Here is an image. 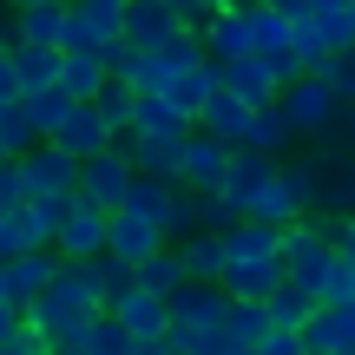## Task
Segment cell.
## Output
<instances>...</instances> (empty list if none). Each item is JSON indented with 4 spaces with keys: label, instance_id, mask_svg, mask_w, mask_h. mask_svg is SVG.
I'll return each mask as SVG.
<instances>
[{
    "label": "cell",
    "instance_id": "5bb4252c",
    "mask_svg": "<svg viewBox=\"0 0 355 355\" xmlns=\"http://www.w3.org/2000/svg\"><path fill=\"white\" fill-rule=\"evenodd\" d=\"M165 309H171V329H217L230 316V296L224 283H184L178 296H165Z\"/></svg>",
    "mask_w": 355,
    "mask_h": 355
},
{
    "label": "cell",
    "instance_id": "11a10c76",
    "mask_svg": "<svg viewBox=\"0 0 355 355\" xmlns=\"http://www.w3.org/2000/svg\"><path fill=\"white\" fill-rule=\"evenodd\" d=\"M132 355H178V349H171V336H158V343H132Z\"/></svg>",
    "mask_w": 355,
    "mask_h": 355
},
{
    "label": "cell",
    "instance_id": "e7e4bbea",
    "mask_svg": "<svg viewBox=\"0 0 355 355\" xmlns=\"http://www.w3.org/2000/svg\"><path fill=\"white\" fill-rule=\"evenodd\" d=\"M349 13H355V0H349Z\"/></svg>",
    "mask_w": 355,
    "mask_h": 355
},
{
    "label": "cell",
    "instance_id": "9a60e30c",
    "mask_svg": "<svg viewBox=\"0 0 355 355\" xmlns=\"http://www.w3.org/2000/svg\"><path fill=\"white\" fill-rule=\"evenodd\" d=\"M53 145H60V152H73V158H99V152H112V125H105V112L92 99H79L73 112H66V125L53 132Z\"/></svg>",
    "mask_w": 355,
    "mask_h": 355
},
{
    "label": "cell",
    "instance_id": "ba28073f",
    "mask_svg": "<svg viewBox=\"0 0 355 355\" xmlns=\"http://www.w3.org/2000/svg\"><path fill=\"white\" fill-rule=\"evenodd\" d=\"M132 184H139V165H132L125 139H119L112 152H99V158H79V191H86L92 204H105V211H119Z\"/></svg>",
    "mask_w": 355,
    "mask_h": 355
},
{
    "label": "cell",
    "instance_id": "ffe728a7",
    "mask_svg": "<svg viewBox=\"0 0 355 355\" xmlns=\"http://www.w3.org/2000/svg\"><path fill=\"white\" fill-rule=\"evenodd\" d=\"M112 316L132 329V343H158V336H171V309H165V296H158V290H145V283H139L132 296H119V303H112Z\"/></svg>",
    "mask_w": 355,
    "mask_h": 355
},
{
    "label": "cell",
    "instance_id": "4dcf8cb0",
    "mask_svg": "<svg viewBox=\"0 0 355 355\" xmlns=\"http://www.w3.org/2000/svg\"><path fill=\"white\" fill-rule=\"evenodd\" d=\"M270 329H277V322H270V303H230V316H224L230 349H263Z\"/></svg>",
    "mask_w": 355,
    "mask_h": 355
},
{
    "label": "cell",
    "instance_id": "94428289",
    "mask_svg": "<svg viewBox=\"0 0 355 355\" xmlns=\"http://www.w3.org/2000/svg\"><path fill=\"white\" fill-rule=\"evenodd\" d=\"M7 158H13V152H7V139H0V165H7Z\"/></svg>",
    "mask_w": 355,
    "mask_h": 355
},
{
    "label": "cell",
    "instance_id": "836d02e7",
    "mask_svg": "<svg viewBox=\"0 0 355 355\" xmlns=\"http://www.w3.org/2000/svg\"><path fill=\"white\" fill-rule=\"evenodd\" d=\"M290 26H296V20H283L270 0H257V7H250V40H257V60H270V53H290Z\"/></svg>",
    "mask_w": 355,
    "mask_h": 355
},
{
    "label": "cell",
    "instance_id": "484cf974",
    "mask_svg": "<svg viewBox=\"0 0 355 355\" xmlns=\"http://www.w3.org/2000/svg\"><path fill=\"white\" fill-rule=\"evenodd\" d=\"M290 139H296V125L283 119V105H257V119H250V139H243V152L283 158V152H290Z\"/></svg>",
    "mask_w": 355,
    "mask_h": 355
},
{
    "label": "cell",
    "instance_id": "d6a6232c",
    "mask_svg": "<svg viewBox=\"0 0 355 355\" xmlns=\"http://www.w3.org/2000/svg\"><path fill=\"white\" fill-rule=\"evenodd\" d=\"M7 46H13V66H20L26 92L60 86V53H53V46H26V40H7Z\"/></svg>",
    "mask_w": 355,
    "mask_h": 355
},
{
    "label": "cell",
    "instance_id": "c3c4849f",
    "mask_svg": "<svg viewBox=\"0 0 355 355\" xmlns=\"http://www.w3.org/2000/svg\"><path fill=\"white\" fill-rule=\"evenodd\" d=\"M263 355H309V343H303V329H270Z\"/></svg>",
    "mask_w": 355,
    "mask_h": 355
},
{
    "label": "cell",
    "instance_id": "cb8c5ba5",
    "mask_svg": "<svg viewBox=\"0 0 355 355\" xmlns=\"http://www.w3.org/2000/svg\"><path fill=\"white\" fill-rule=\"evenodd\" d=\"M217 79H224V86L230 92H243V99H250V105H277V73H270V66L263 60H257V53H250V60H230V66H217Z\"/></svg>",
    "mask_w": 355,
    "mask_h": 355
},
{
    "label": "cell",
    "instance_id": "816d5d0a",
    "mask_svg": "<svg viewBox=\"0 0 355 355\" xmlns=\"http://www.w3.org/2000/svg\"><path fill=\"white\" fill-rule=\"evenodd\" d=\"M270 7H277L283 20H309V13H316V0H270Z\"/></svg>",
    "mask_w": 355,
    "mask_h": 355
},
{
    "label": "cell",
    "instance_id": "6f0895ef",
    "mask_svg": "<svg viewBox=\"0 0 355 355\" xmlns=\"http://www.w3.org/2000/svg\"><path fill=\"white\" fill-rule=\"evenodd\" d=\"M0 40H13V20H7V7H0Z\"/></svg>",
    "mask_w": 355,
    "mask_h": 355
},
{
    "label": "cell",
    "instance_id": "f5cc1de1",
    "mask_svg": "<svg viewBox=\"0 0 355 355\" xmlns=\"http://www.w3.org/2000/svg\"><path fill=\"white\" fill-rule=\"evenodd\" d=\"M20 329H26V316H20V309H7V303H0V343H13Z\"/></svg>",
    "mask_w": 355,
    "mask_h": 355
},
{
    "label": "cell",
    "instance_id": "f1b7e54d",
    "mask_svg": "<svg viewBox=\"0 0 355 355\" xmlns=\"http://www.w3.org/2000/svg\"><path fill=\"white\" fill-rule=\"evenodd\" d=\"M92 105L105 112L112 139H132V125H139V86H132V79H105V92H99Z\"/></svg>",
    "mask_w": 355,
    "mask_h": 355
},
{
    "label": "cell",
    "instance_id": "be15d7a7",
    "mask_svg": "<svg viewBox=\"0 0 355 355\" xmlns=\"http://www.w3.org/2000/svg\"><path fill=\"white\" fill-rule=\"evenodd\" d=\"M0 7H7V0H0ZM13 7H20V0H13Z\"/></svg>",
    "mask_w": 355,
    "mask_h": 355
},
{
    "label": "cell",
    "instance_id": "4fadbf2b",
    "mask_svg": "<svg viewBox=\"0 0 355 355\" xmlns=\"http://www.w3.org/2000/svg\"><path fill=\"white\" fill-rule=\"evenodd\" d=\"M204 60L211 66H230V60H250L257 40H250V7H217L211 20H204Z\"/></svg>",
    "mask_w": 355,
    "mask_h": 355
},
{
    "label": "cell",
    "instance_id": "6da1fadb",
    "mask_svg": "<svg viewBox=\"0 0 355 355\" xmlns=\"http://www.w3.org/2000/svg\"><path fill=\"white\" fill-rule=\"evenodd\" d=\"M99 316H105V303H99V290H92V277L79 263H66L60 277L46 283V296L26 309V329H33L53 355H86V329Z\"/></svg>",
    "mask_w": 355,
    "mask_h": 355
},
{
    "label": "cell",
    "instance_id": "5b68a950",
    "mask_svg": "<svg viewBox=\"0 0 355 355\" xmlns=\"http://www.w3.org/2000/svg\"><path fill=\"white\" fill-rule=\"evenodd\" d=\"M277 105H283V119L296 125V139H336V125H343V112H349V105L329 92L322 73H303L296 86H283Z\"/></svg>",
    "mask_w": 355,
    "mask_h": 355
},
{
    "label": "cell",
    "instance_id": "9c48e42d",
    "mask_svg": "<svg viewBox=\"0 0 355 355\" xmlns=\"http://www.w3.org/2000/svg\"><path fill=\"white\" fill-rule=\"evenodd\" d=\"M125 7L132 0H73L66 53H105L112 40H125Z\"/></svg>",
    "mask_w": 355,
    "mask_h": 355
},
{
    "label": "cell",
    "instance_id": "d590c367",
    "mask_svg": "<svg viewBox=\"0 0 355 355\" xmlns=\"http://www.w3.org/2000/svg\"><path fill=\"white\" fill-rule=\"evenodd\" d=\"M283 178H290V198H296V211H316L322 204V165H316V152L309 158H290V165H283Z\"/></svg>",
    "mask_w": 355,
    "mask_h": 355
},
{
    "label": "cell",
    "instance_id": "8fae6325",
    "mask_svg": "<svg viewBox=\"0 0 355 355\" xmlns=\"http://www.w3.org/2000/svg\"><path fill=\"white\" fill-rule=\"evenodd\" d=\"M191 66H204V40H198V33H178L171 46L139 53V66H132V86H139V92H165L171 79L191 73Z\"/></svg>",
    "mask_w": 355,
    "mask_h": 355
},
{
    "label": "cell",
    "instance_id": "91938a15",
    "mask_svg": "<svg viewBox=\"0 0 355 355\" xmlns=\"http://www.w3.org/2000/svg\"><path fill=\"white\" fill-rule=\"evenodd\" d=\"M322 7H349V0H316V13H322Z\"/></svg>",
    "mask_w": 355,
    "mask_h": 355
},
{
    "label": "cell",
    "instance_id": "30bf717a",
    "mask_svg": "<svg viewBox=\"0 0 355 355\" xmlns=\"http://www.w3.org/2000/svg\"><path fill=\"white\" fill-rule=\"evenodd\" d=\"M20 178H26V198H73L79 191V158L60 152L53 139H40L33 152L20 158Z\"/></svg>",
    "mask_w": 355,
    "mask_h": 355
},
{
    "label": "cell",
    "instance_id": "7bdbcfd3",
    "mask_svg": "<svg viewBox=\"0 0 355 355\" xmlns=\"http://www.w3.org/2000/svg\"><path fill=\"white\" fill-rule=\"evenodd\" d=\"M26 99V79H20V66H13V46L0 40V105H20Z\"/></svg>",
    "mask_w": 355,
    "mask_h": 355
},
{
    "label": "cell",
    "instance_id": "e0dca14e",
    "mask_svg": "<svg viewBox=\"0 0 355 355\" xmlns=\"http://www.w3.org/2000/svg\"><path fill=\"white\" fill-rule=\"evenodd\" d=\"M184 139L191 132H132V165H139L145 178H165V184H178V171H184Z\"/></svg>",
    "mask_w": 355,
    "mask_h": 355
},
{
    "label": "cell",
    "instance_id": "e575fe53",
    "mask_svg": "<svg viewBox=\"0 0 355 355\" xmlns=\"http://www.w3.org/2000/svg\"><path fill=\"white\" fill-rule=\"evenodd\" d=\"M73 92L66 86H40V92H26V112H33V125H40V139H53V132L66 125V112H73Z\"/></svg>",
    "mask_w": 355,
    "mask_h": 355
},
{
    "label": "cell",
    "instance_id": "8992f818",
    "mask_svg": "<svg viewBox=\"0 0 355 355\" xmlns=\"http://www.w3.org/2000/svg\"><path fill=\"white\" fill-rule=\"evenodd\" d=\"M105 230H112V211H105V204H92L86 191H73V198H66L60 243H53V250H60L66 263H92V257H105Z\"/></svg>",
    "mask_w": 355,
    "mask_h": 355
},
{
    "label": "cell",
    "instance_id": "f907efd6",
    "mask_svg": "<svg viewBox=\"0 0 355 355\" xmlns=\"http://www.w3.org/2000/svg\"><path fill=\"white\" fill-rule=\"evenodd\" d=\"M336 250L355 263V217H336Z\"/></svg>",
    "mask_w": 355,
    "mask_h": 355
},
{
    "label": "cell",
    "instance_id": "3957f363",
    "mask_svg": "<svg viewBox=\"0 0 355 355\" xmlns=\"http://www.w3.org/2000/svg\"><path fill=\"white\" fill-rule=\"evenodd\" d=\"M224 198L237 204L243 217H257V224H277V230H290L296 217V198H290V178H283L277 158H263V152H243L237 145V158H230V171H224Z\"/></svg>",
    "mask_w": 355,
    "mask_h": 355
},
{
    "label": "cell",
    "instance_id": "d4e9b609",
    "mask_svg": "<svg viewBox=\"0 0 355 355\" xmlns=\"http://www.w3.org/2000/svg\"><path fill=\"white\" fill-rule=\"evenodd\" d=\"M105 79H112L105 53H60V86L73 92V99H99Z\"/></svg>",
    "mask_w": 355,
    "mask_h": 355
},
{
    "label": "cell",
    "instance_id": "7a4b0ae2",
    "mask_svg": "<svg viewBox=\"0 0 355 355\" xmlns=\"http://www.w3.org/2000/svg\"><path fill=\"white\" fill-rule=\"evenodd\" d=\"M224 296L230 303H270V296L283 290V230L277 224H257V217H243L237 230H224Z\"/></svg>",
    "mask_w": 355,
    "mask_h": 355
},
{
    "label": "cell",
    "instance_id": "03108f58",
    "mask_svg": "<svg viewBox=\"0 0 355 355\" xmlns=\"http://www.w3.org/2000/svg\"><path fill=\"white\" fill-rule=\"evenodd\" d=\"M0 263H7V257H0Z\"/></svg>",
    "mask_w": 355,
    "mask_h": 355
},
{
    "label": "cell",
    "instance_id": "60d3db41",
    "mask_svg": "<svg viewBox=\"0 0 355 355\" xmlns=\"http://www.w3.org/2000/svg\"><path fill=\"white\" fill-rule=\"evenodd\" d=\"M132 132H191V119H178L165 99H152V92H139V125Z\"/></svg>",
    "mask_w": 355,
    "mask_h": 355
},
{
    "label": "cell",
    "instance_id": "ac0fdd59",
    "mask_svg": "<svg viewBox=\"0 0 355 355\" xmlns=\"http://www.w3.org/2000/svg\"><path fill=\"white\" fill-rule=\"evenodd\" d=\"M250 119H257V105L243 99V92L217 86L211 105L198 112V132H211V139H224V145H243V139H250Z\"/></svg>",
    "mask_w": 355,
    "mask_h": 355
},
{
    "label": "cell",
    "instance_id": "681fc988",
    "mask_svg": "<svg viewBox=\"0 0 355 355\" xmlns=\"http://www.w3.org/2000/svg\"><path fill=\"white\" fill-rule=\"evenodd\" d=\"M0 355H53V349L40 343L33 329H20V336H13V343H0Z\"/></svg>",
    "mask_w": 355,
    "mask_h": 355
},
{
    "label": "cell",
    "instance_id": "d6986e66",
    "mask_svg": "<svg viewBox=\"0 0 355 355\" xmlns=\"http://www.w3.org/2000/svg\"><path fill=\"white\" fill-rule=\"evenodd\" d=\"M105 250H112L119 263H132V270H139L145 257H158V250H165V230H158V224H145V217H132V211H112Z\"/></svg>",
    "mask_w": 355,
    "mask_h": 355
},
{
    "label": "cell",
    "instance_id": "74e56055",
    "mask_svg": "<svg viewBox=\"0 0 355 355\" xmlns=\"http://www.w3.org/2000/svg\"><path fill=\"white\" fill-rule=\"evenodd\" d=\"M309 316H316V296H303L296 283H283V290L270 296V322H277V329H303Z\"/></svg>",
    "mask_w": 355,
    "mask_h": 355
},
{
    "label": "cell",
    "instance_id": "44dd1931",
    "mask_svg": "<svg viewBox=\"0 0 355 355\" xmlns=\"http://www.w3.org/2000/svg\"><path fill=\"white\" fill-rule=\"evenodd\" d=\"M316 165H322V204H316V211L355 217V152H349V145H336V152L316 145Z\"/></svg>",
    "mask_w": 355,
    "mask_h": 355
},
{
    "label": "cell",
    "instance_id": "b9f144b4",
    "mask_svg": "<svg viewBox=\"0 0 355 355\" xmlns=\"http://www.w3.org/2000/svg\"><path fill=\"white\" fill-rule=\"evenodd\" d=\"M322 79H329V92H336L343 105H355V46L329 53V60H322Z\"/></svg>",
    "mask_w": 355,
    "mask_h": 355
},
{
    "label": "cell",
    "instance_id": "603a6c76",
    "mask_svg": "<svg viewBox=\"0 0 355 355\" xmlns=\"http://www.w3.org/2000/svg\"><path fill=\"white\" fill-rule=\"evenodd\" d=\"M66 33H73V7H13V40L26 46L66 53Z\"/></svg>",
    "mask_w": 355,
    "mask_h": 355
},
{
    "label": "cell",
    "instance_id": "7dc6e473",
    "mask_svg": "<svg viewBox=\"0 0 355 355\" xmlns=\"http://www.w3.org/2000/svg\"><path fill=\"white\" fill-rule=\"evenodd\" d=\"M322 303H355V263L349 257H336V277H329V296Z\"/></svg>",
    "mask_w": 355,
    "mask_h": 355
},
{
    "label": "cell",
    "instance_id": "277c9868",
    "mask_svg": "<svg viewBox=\"0 0 355 355\" xmlns=\"http://www.w3.org/2000/svg\"><path fill=\"white\" fill-rule=\"evenodd\" d=\"M336 217L329 224H309V217H296L290 230H283V277L296 283L303 296H329V277H336Z\"/></svg>",
    "mask_w": 355,
    "mask_h": 355
},
{
    "label": "cell",
    "instance_id": "7c38bea8",
    "mask_svg": "<svg viewBox=\"0 0 355 355\" xmlns=\"http://www.w3.org/2000/svg\"><path fill=\"white\" fill-rule=\"evenodd\" d=\"M230 158H237V145H224V139H211V132H198V125H191V139H184V171H178V184H184V191H224Z\"/></svg>",
    "mask_w": 355,
    "mask_h": 355
},
{
    "label": "cell",
    "instance_id": "6125c7cd",
    "mask_svg": "<svg viewBox=\"0 0 355 355\" xmlns=\"http://www.w3.org/2000/svg\"><path fill=\"white\" fill-rule=\"evenodd\" d=\"M237 355H263V349H237Z\"/></svg>",
    "mask_w": 355,
    "mask_h": 355
},
{
    "label": "cell",
    "instance_id": "83f0119b",
    "mask_svg": "<svg viewBox=\"0 0 355 355\" xmlns=\"http://www.w3.org/2000/svg\"><path fill=\"white\" fill-rule=\"evenodd\" d=\"M139 283L145 290H158V296H178L191 283V270H184V243H165L158 257H145L139 263Z\"/></svg>",
    "mask_w": 355,
    "mask_h": 355
},
{
    "label": "cell",
    "instance_id": "7402d4cb",
    "mask_svg": "<svg viewBox=\"0 0 355 355\" xmlns=\"http://www.w3.org/2000/svg\"><path fill=\"white\" fill-rule=\"evenodd\" d=\"M178 33H184V26H178V13L165 7V0H132V7H125V40H132L139 53L171 46Z\"/></svg>",
    "mask_w": 355,
    "mask_h": 355
},
{
    "label": "cell",
    "instance_id": "9f6ffc18",
    "mask_svg": "<svg viewBox=\"0 0 355 355\" xmlns=\"http://www.w3.org/2000/svg\"><path fill=\"white\" fill-rule=\"evenodd\" d=\"M20 7H73V0H20Z\"/></svg>",
    "mask_w": 355,
    "mask_h": 355
},
{
    "label": "cell",
    "instance_id": "4316f807",
    "mask_svg": "<svg viewBox=\"0 0 355 355\" xmlns=\"http://www.w3.org/2000/svg\"><path fill=\"white\" fill-rule=\"evenodd\" d=\"M178 191H184V184H165V178H145V171H139V184L125 191V204H119V211H132V217H145V224L165 230V211H171Z\"/></svg>",
    "mask_w": 355,
    "mask_h": 355
},
{
    "label": "cell",
    "instance_id": "f6af8a7d",
    "mask_svg": "<svg viewBox=\"0 0 355 355\" xmlns=\"http://www.w3.org/2000/svg\"><path fill=\"white\" fill-rule=\"evenodd\" d=\"M13 204H26V178H20V158H7V165H0V211H13Z\"/></svg>",
    "mask_w": 355,
    "mask_h": 355
},
{
    "label": "cell",
    "instance_id": "680465c9",
    "mask_svg": "<svg viewBox=\"0 0 355 355\" xmlns=\"http://www.w3.org/2000/svg\"><path fill=\"white\" fill-rule=\"evenodd\" d=\"M217 7H257V0H217Z\"/></svg>",
    "mask_w": 355,
    "mask_h": 355
},
{
    "label": "cell",
    "instance_id": "ee69618b",
    "mask_svg": "<svg viewBox=\"0 0 355 355\" xmlns=\"http://www.w3.org/2000/svg\"><path fill=\"white\" fill-rule=\"evenodd\" d=\"M165 7L178 13V26H184V33H204V20L217 13V0H165Z\"/></svg>",
    "mask_w": 355,
    "mask_h": 355
},
{
    "label": "cell",
    "instance_id": "f35d334b",
    "mask_svg": "<svg viewBox=\"0 0 355 355\" xmlns=\"http://www.w3.org/2000/svg\"><path fill=\"white\" fill-rule=\"evenodd\" d=\"M86 355H132V329L112 316V309H105V316L86 329Z\"/></svg>",
    "mask_w": 355,
    "mask_h": 355
},
{
    "label": "cell",
    "instance_id": "f546056e",
    "mask_svg": "<svg viewBox=\"0 0 355 355\" xmlns=\"http://www.w3.org/2000/svg\"><path fill=\"white\" fill-rule=\"evenodd\" d=\"M79 270L92 277V290H99V303H105V309H112L119 296H132V290H139V270H132V263H119L112 250H105V257H92V263H79Z\"/></svg>",
    "mask_w": 355,
    "mask_h": 355
},
{
    "label": "cell",
    "instance_id": "bcb514c9",
    "mask_svg": "<svg viewBox=\"0 0 355 355\" xmlns=\"http://www.w3.org/2000/svg\"><path fill=\"white\" fill-rule=\"evenodd\" d=\"M33 243H26V230H20V217L13 211H0V257H26Z\"/></svg>",
    "mask_w": 355,
    "mask_h": 355
},
{
    "label": "cell",
    "instance_id": "ab89813d",
    "mask_svg": "<svg viewBox=\"0 0 355 355\" xmlns=\"http://www.w3.org/2000/svg\"><path fill=\"white\" fill-rule=\"evenodd\" d=\"M309 20H316V33H322V46H329V53L355 46V13L349 7H322V13H309Z\"/></svg>",
    "mask_w": 355,
    "mask_h": 355
},
{
    "label": "cell",
    "instance_id": "2e32d148",
    "mask_svg": "<svg viewBox=\"0 0 355 355\" xmlns=\"http://www.w3.org/2000/svg\"><path fill=\"white\" fill-rule=\"evenodd\" d=\"M309 355H355V303H316V316L303 322Z\"/></svg>",
    "mask_w": 355,
    "mask_h": 355
},
{
    "label": "cell",
    "instance_id": "8d00e7d4",
    "mask_svg": "<svg viewBox=\"0 0 355 355\" xmlns=\"http://www.w3.org/2000/svg\"><path fill=\"white\" fill-rule=\"evenodd\" d=\"M0 139H7L13 158H26V152L40 145V125H33V112H26V99H20V105H0Z\"/></svg>",
    "mask_w": 355,
    "mask_h": 355
},
{
    "label": "cell",
    "instance_id": "1f68e13d",
    "mask_svg": "<svg viewBox=\"0 0 355 355\" xmlns=\"http://www.w3.org/2000/svg\"><path fill=\"white\" fill-rule=\"evenodd\" d=\"M224 237L217 230H198V237L184 243V270H191V283H224Z\"/></svg>",
    "mask_w": 355,
    "mask_h": 355
},
{
    "label": "cell",
    "instance_id": "db71d44e",
    "mask_svg": "<svg viewBox=\"0 0 355 355\" xmlns=\"http://www.w3.org/2000/svg\"><path fill=\"white\" fill-rule=\"evenodd\" d=\"M336 145H349V152H355V105L343 112V125H336Z\"/></svg>",
    "mask_w": 355,
    "mask_h": 355
},
{
    "label": "cell",
    "instance_id": "52a82bcc",
    "mask_svg": "<svg viewBox=\"0 0 355 355\" xmlns=\"http://www.w3.org/2000/svg\"><path fill=\"white\" fill-rule=\"evenodd\" d=\"M60 270H66V257H60V250H26V257H7V263H0V303L26 316V309L46 296V283L60 277Z\"/></svg>",
    "mask_w": 355,
    "mask_h": 355
}]
</instances>
